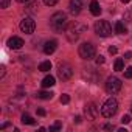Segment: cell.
Segmentation results:
<instances>
[{
	"mask_svg": "<svg viewBox=\"0 0 132 132\" xmlns=\"http://www.w3.org/2000/svg\"><path fill=\"white\" fill-rule=\"evenodd\" d=\"M67 22H69V20H67V14L62 13V11H57V13H54V14L50 17V27H51V30L56 31V33L65 30Z\"/></svg>",
	"mask_w": 132,
	"mask_h": 132,
	"instance_id": "6da1fadb",
	"label": "cell"
},
{
	"mask_svg": "<svg viewBox=\"0 0 132 132\" xmlns=\"http://www.w3.org/2000/svg\"><path fill=\"white\" fill-rule=\"evenodd\" d=\"M86 30H87V25H84V23H81V22H75V23L69 25V28L65 30V36H67V39H69L70 42H75V40L79 39V36H81Z\"/></svg>",
	"mask_w": 132,
	"mask_h": 132,
	"instance_id": "7a4b0ae2",
	"label": "cell"
},
{
	"mask_svg": "<svg viewBox=\"0 0 132 132\" xmlns=\"http://www.w3.org/2000/svg\"><path fill=\"white\" fill-rule=\"evenodd\" d=\"M117 110H118V101H117L115 98H109V100L103 104V107H101V113H103V117H106V118L113 117V115L117 113Z\"/></svg>",
	"mask_w": 132,
	"mask_h": 132,
	"instance_id": "3957f363",
	"label": "cell"
},
{
	"mask_svg": "<svg viewBox=\"0 0 132 132\" xmlns=\"http://www.w3.org/2000/svg\"><path fill=\"white\" fill-rule=\"evenodd\" d=\"M72 75H73V67H72L69 62H59V64H57V76H59L62 81L70 79Z\"/></svg>",
	"mask_w": 132,
	"mask_h": 132,
	"instance_id": "277c9868",
	"label": "cell"
},
{
	"mask_svg": "<svg viewBox=\"0 0 132 132\" xmlns=\"http://www.w3.org/2000/svg\"><path fill=\"white\" fill-rule=\"evenodd\" d=\"M78 53H79V56L82 57V59H86V61H90V59H93L95 57V47L90 44V42H84V44H81L79 45V50H78Z\"/></svg>",
	"mask_w": 132,
	"mask_h": 132,
	"instance_id": "5b68a950",
	"label": "cell"
},
{
	"mask_svg": "<svg viewBox=\"0 0 132 132\" xmlns=\"http://www.w3.org/2000/svg\"><path fill=\"white\" fill-rule=\"evenodd\" d=\"M95 33L101 37H107L112 34V27L107 20H98L95 23Z\"/></svg>",
	"mask_w": 132,
	"mask_h": 132,
	"instance_id": "8992f818",
	"label": "cell"
},
{
	"mask_svg": "<svg viewBox=\"0 0 132 132\" xmlns=\"http://www.w3.org/2000/svg\"><path fill=\"white\" fill-rule=\"evenodd\" d=\"M121 81L117 78V76H110V78H107V81H106V90L109 92V93H118L120 90H121Z\"/></svg>",
	"mask_w": 132,
	"mask_h": 132,
	"instance_id": "52a82bcc",
	"label": "cell"
},
{
	"mask_svg": "<svg viewBox=\"0 0 132 132\" xmlns=\"http://www.w3.org/2000/svg\"><path fill=\"white\" fill-rule=\"evenodd\" d=\"M34 28H36V23H34V20H33L31 17L22 19V22H20V30H22V33L31 34V33H34Z\"/></svg>",
	"mask_w": 132,
	"mask_h": 132,
	"instance_id": "ba28073f",
	"label": "cell"
},
{
	"mask_svg": "<svg viewBox=\"0 0 132 132\" xmlns=\"http://www.w3.org/2000/svg\"><path fill=\"white\" fill-rule=\"evenodd\" d=\"M84 113L87 115L89 120H96L98 115H100V109L95 103H87L86 107H84Z\"/></svg>",
	"mask_w": 132,
	"mask_h": 132,
	"instance_id": "9c48e42d",
	"label": "cell"
},
{
	"mask_svg": "<svg viewBox=\"0 0 132 132\" xmlns=\"http://www.w3.org/2000/svg\"><path fill=\"white\" fill-rule=\"evenodd\" d=\"M8 47L10 48H13V50H19V48H22L23 47V39L22 37H19V36H13V37H10L8 39Z\"/></svg>",
	"mask_w": 132,
	"mask_h": 132,
	"instance_id": "30bf717a",
	"label": "cell"
},
{
	"mask_svg": "<svg viewBox=\"0 0 132 132\" xmlns=\"http://www.w3.org/2000/svg\"><path fill=\"white\" fill-rule=\"evenodd\" d=\"M81 8H82V0H70V3H69V11L76 16L81 13Z\"/></svg>",
	"mask_w": 132,
	"mask_h": 132,
	"instance_id": "8fae6325",
	"label": "cell"
},
{
	"mask_svg": "<svg viewBox=\"0 0 132 132\" xmlns=\"http://www.w3.org/2000/svg\"><path fill=\"white\" fill-rule=\"evenodd\" d=\"M56 47H57V42H56L54 39L47 40V42H45V45H44V53H45V54H51V53L56 50Z\"/></svg>",
	"mask_w": 132,
	"mask_h": 132,
	"instance_id": "7c38bea8",
	"label": "cell"
},
{
	"mask_svg": "<svg viewBox=\"0 0 132 132\" xmlns=\"http://www.w3.org/2000/svg\"><path fill=\"white\" fill-rule=\"evenodd\" d=\"M90 13L93 16H100L101 14V6H100V3L96 2V0H92L90 2Z\"/></svg>",
	"mask_w": 132,
	"mask_h": 132,
	"instance_id": "4fadbf2b",
	"label": "cell"
},
{
	"mask_svg": "<svg viewBox=\"0 0 132 132\" xmlns=\"http://www.w3.org/2000/svg\"><path fill=\"white\" fill-rule=\"evenodd\" d=\"M56 82H54V76H51V75H48V76H45L44 78V81H42V87H53Z\"/></svg>",
	"mask_w": 132,
	"mask_h": 132,
	"instance_id": "5bb4252c",
	"label": "cell"
},
{
	"mask_svg": "<svg viewBox=\"0 0 132 132\" xmlns=\"http://www.w3.org/2000/svg\"><path fill=\"white\" fill-rule=\"evenodd\" d=\"M36 96H37L39 100H51V98H53V93H51V92H45V90H42V92H37Z\"/></svg>",
	"mask_w": 132,
	"mask_h": 132,
	"instance_id": "9a60e30c",
	"label": "cell"
},
{
	"mask_svg": "<svg viewBox=\"0 0 132 132\" xmlns=\"http://www.w3.org/2000/svg\"><path fill=\"white\" fill-rule=\"evenodd\" d=\"M39 70H40V72H50V70H51V62H50V61H44V62H40Z\"/></svg>",
	"mask_w": 132,
	"mask_h": 132,
	"instance_id": "2e32d148",
	"label": "cell"
},
{
	"mask_svg": "<svg viewBox=\"0 0 132 132\" xmlns=\"http://www.w3.org/2000/svg\"><path fill=\"white\" fill-rule=\"evenodd\" d=\"M115 31H117V34H124V33H126V27L123 25L121 20H118V22L115 23Z\"/></svg>",
	"mask_w": 132,
	"mask_h": 132,
	"instance_id": "e0dca14e",
	"label": "cell"
},
{
	"mask_svg": "<svg viewBox=\"0 0 132 132\" xmlns=\"http://www.w3.org/2000/svg\"><path fill=\"white\" fill-rule=\"evenodd\" d=\"M113 67H115V72H121V70H124V61H123V59H117Z\"/></svg>",
	"mask_w": 132,
	"mask_h": 132,
	"instance_id": "ac0fdd59",
	"label": "cell"
},
{
	"mask_svg": "<svg viewBox=\"0 0 132 132\" xmlns=\"http://www.w3.org/2000/svg\"><path fill=\"white\" fill-rule=\"evenodd\" d=\"M22 123H23V124H34L36 121H34L33 117H30L28 113H23V115H22Z\"/></svg>",
	"mask_w": 132,
	"mask_h": 132,
	"instance_id": "d6986e66",
	"label": "cell"
},
{
	"mask_svg": "<svg viewBox=\"0 0 132 132\" xmlns=\"http://www.w3.org/2000/svg\"><path fill=\"white\" fill-rule=\"evenodd\" d=\"M62 129V123L61 121H56L53 126H50V132H56V130H61Z\"/></svg>",
	"mask_w": 132,
	"mask_h": 132,
	"instance_id": "ffe728a7",
	"label": "cell"
},
{
	"mask_svg": "<svg viewBox=\"0 0 132 132\" xmlns=\"http://www.w3.org/2000/svg\"><path fill=\"white\" fill-rule=\"evenodd\" d=\"M61 103H62V104H69V103H70V96H69L67 93H64V95L61 96Z\"/></svg>",
	"mask_w": 132,
	"mask_h": 132,
	"instance_id": "44dd1931",
	"label": "cell"
},
{
	"mask_svg": "<svg viewBox=\"0 0 132 132\" xmlns=\"http://www.w3.org/2000/svg\"><path fill=\"white\" fill-rule=\"evenodd\" d=\"M124 76H126V78H129V79H132V65L124 70Z\"/></svg>",
	"mask_w": 132,
	"mask_h": 132,
	"instance_id": "7402d4cb",
	"label": "cell"
},
{
	"mask_svg": "<svg viewBox=\"0 0 132 132\" xmlns=\"http://www.w3.org/2000/svg\"><path fill=\"white\" fill-rule=\"evenodd\" d=\"M44 3H45L47 6H54V5L57 3V0H44Z\"/></svg>",
	"mask_w": 132,
	"mask_h": 132,
	"instance_id": "603a6c76",
	"label": "cell"
},
{
	"mask_svg": "<svg viewBox=\"0 0 132 132\" xmlns=\"http://www.w3.org/2000/svg\"><path fill=\"white\" fill-rule=\"evenodd\" d=\"M28 11H30V13H36V11H37V3H31V5L28 6Z\"/></svg>",
	"mask_w": 132,
	"mask_h": 132,
	"instance_id": "cb8c5ba5",
	"label": "cell"
},
{
	"mask_svg": "<svg viewBox=\"0 0 132 132\" xmlns=\"http://www.w3.org/2000/svg\"><path fill=\"white\" fill-rule=\"evenodd\" d=\"M121 123H123V124H129V123H130V117H129V115H123Z\"/></svg>",
	"mask_w": 132,
	"mask_h": 132,
	"instance_id": "d4e9b609",
	"label": "cell"
},
{
	"mask_svg": "<svg viewBox=\"0 0 132 132\" xmlns=\"http://www.w3.org/2000/svg\"><path fill=\"white\" fill-rule=\"evenodd\" d=\"M10 0H0V8H8Z\"/></svg>",
	"mask_w": 132,
	"mask_h": 132,
	"instance_id": "484cf974",
	"label": "cell"
},
{
	"mask_svg": "<svg viewBox=\"0 0 132 132\" xmlns=\"http://www.w3.org/2000/svg\"><path fill=\"white\" fill-rule=\"evenodd\" d=\"M95 62H96L98 65H100V64H104V56H101V54H100V56H96V59H95Z\"/></svg>",
	"mask_w": 132,
	"mask_h": 132,
	"instance_id": "4316f807",
	"label": "cell"
},
{
	"mask_svg": "<svg viewBox=\"0 0 132 132\" xmlns=\"http://www.w3.org/2000/svg\"><path fill=\"white\" fill-rule=\"evenodd\" d=\"M117 51H118L117 47H109V53H110V54H117Z\"/></svg>",
	"mask_w": 132,
	"mask_h": 132,
	"instance_id": "83f0119b",
	"label": "cell"
},
{
	"mask_svg": "<svg viewBox=\"0 0 132 132\" xmlns=\"http://www.w3.org/2000/svg\"><path fill=\"white\" fill-rule=\"evenodd\" d=\"M103 129H106V130H112V129H115V127H113L112 124H104V126H103Z\"/></svg>",
	"mask_w": 132,
	"mask_h": 132,
	"instance_id": "f1b7e54d",
	"label": "cell"
},
{
	"mask_svg": "<svg viewBox=\"0 0 132 132\" xmlns=\"http://www.w3.org/2000/svg\"><path fill=\"white\" fill-rule=\"evenodd\" d=\"M132 57V51H126L124 53V59H130Z\"/></svg>",
	"mask_w": 132,
	"mask_h": 132,
	"instance_id": "f546056e",
	"label": "cell"
},
{
	"mask_svg": "<svg viewBox=\"0 0 132 132\" xmlns=\"http://www.w3.org/2000/svg\"><path fill=\"white\" fill-rule=\"evenodd\" d=\"M45 113H47V112H45L44 109H37V115H40V117H45Z\"/></svg>",
	"mask_w": 132,
	"mask_h": 132,
	"instance_id": "4dcf8cb0",
	"label": "cell"
},
{
	"mask_svg": "<svg viewBox=\"0 0 132 132\" xmlns=\"http://www.w3.org/2000/svg\"><path fill=\"white\" fill-rule=\"evenodd\" d=\"M6 127H10V123H3L2 126H0V129H2V130H3V129H6Z\"/></svg>",
	"mask_w": 132,
	"mask_h": 132,
	"instance_id": "1f68e13d",
	"label": "cell"
},
{
	"mask_svg": "<svg viewBox=\"0 0 132 132\" xmlns=\"http://www.w3.org/2000/svg\"><path fill=\"white\" fill-rule=\"evenodd\" d=\"M19 3H27V2H30V0H17Z\"/></svg>",
	"mask_w": 132,
	"mask_h": 132,
	"instance_id": "d6a6232c",
	"label": "cell"
},
{
	"mask_svg": "<svg viewBox=\"0 0 132 132\" xmlns=\"http://www.w3.org/2000/svg\"><path fill=\"white\" fill-rule=\"evenodd\" d=\"M121 2H123V3H129V2H130V0H121Z\"/></svg>",
	"mask_w": 132,
	"mask_h": 132,
	"instance_id": "836d02e7",
	"label": "cell"
},
{
	"mask_svg": "<svg viewBox=\"0 0 132 132\" xmlns=\"http://www.w3.org/2000/svg\"><path fill=\"white\" fill-rule=\"evenodd\" d=\"M130 110H132V107H130Z\"/></svg>",
	"mask_w": 132,
	"mask_h": 132,
	"instance_id": "e575fe53",
	"label": "cell"
}]
</instances>
